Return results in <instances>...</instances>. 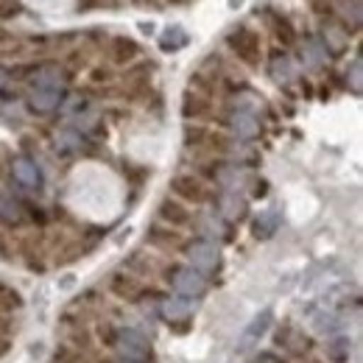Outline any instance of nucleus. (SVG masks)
Wrapping results in <instances>:
<instances>
[{"label": "nucleus", "mask_w": 363, "mask_h": 363, "mask_svg": "<svg viewBox=\"0 0 363 363\" xmlns=\"http://www.w3.org/2000/svg\"><path fill=\"white\" fill-rule=\"evenodd\" d=\"M14 14H20V3L17 0H0V20H9Z\"/></svg>", "instance_id": "26"}, {"label": "nucleus", "mask_w": 363, "mask_h": 363, "mask_svg": "<svg viewBox=\"0 0 363 363\" xmlns=\"http://www.w3.org/2000/svg\"><path fill=\"white\" fill-rule=\"evenodd\" d=\"M168 282H171V288L179 294L182 299H199L207 291L204 274H199L190 266H171L168 269Z\"/></svg>", "instance_id": "3"}, {"label": "nucleus", "mask_w": 363, "mask_h": 363, "mask_svg": "<svg viewBox=\"0 0 363 363\" xmlns=\"http://www.w3.org/2000/svg\"><path fill=\"white\" fill-rule=\"evenodd\" d=\"M160 316L165 318L168 324H187L190 316H193V305H190V299H182V296H174V299H162L160 302Z\"/></svg>", "instance_id": "11"}, {"label": "nucleus", "mask_w": 363, "mask_h": 363, "mask_svg": "<svg viewBox=\"0 0 363 363\" xmlns=\"http://www.w3.org/2000/svg\"><path fill=\"white\" fill-rule=\"evenodd\" d=\"M101 338L121 355V361H145L151 355V347L145 341L143 333H137L135 327H109L101 330Z\"/></svg>", "instance_id": "1"}, {"label": "nucleus", "mask_w": 363, "mask_h": 363, "mask_svg": "<svg viewBox=\"0 0 363 363\" xmlns=\"http://www.w3.org/2000/svg\"><path fill=\"white\" fill-rule=\"evenodd\" d=\"M157 216H160V221H165L168 227H187V224L193 221L187 204H182L179 199H165V201L160 204Z\"/></svg>", "instance_id": "12"}, {"label": "nucleus", "mask_w": 363, "mask_h": 363, "mask_svg": "<svg viewBox=\"0 0 363 363\" xmlns=\"http://www.w3.org/2000/svg\"><path fill=\"white\" fill-rule=\"evenodd\" d=\"M229 48L235 50V56L249 65V67H257L260 65V37L249 28H238L229 34Z\"/></svg>", "instance_id": "4"}, {"label": "nucleus", "mask_w": 363, "mask_h": 363, "mask_svg": "<svg viewBox=\"0 0 363 363\" xmlns=\"http://www.w3.org/2000/svg\"><path fill=\"white\" fill-rule=\"evenodd\" d=\"M352 358V341L347 335H338L327 344V361L333 363H347Z\"/></svg>", "instance_id": "18"}, {"label": "nucleus", "mask_w": 363, "mask_h": 363, "mask_svg": "<svg viewBox=\"0 0 363 363\" xmlns=\"http://www.w3.org/2000/svg\"><path fill=\"white\" fill-rule=\"evenodd\" d=\"M252 363H285V358L277 355V352H272V350H266V352H257Z\"/></svg>", "instance_id": "29"}, {"label": "nucleus", "mask_w": 363, "mask_h": 363, "mask_svg": "<svg viewBox=\"0 0 363 363\" xmlns=\"http://www.w3.org/2000/svg\"><path fill=\"white\" fill-rule=\"evenodd\" d=\"M263 101L255 95V92L243 90L240 95H235V101H232V112H249V115H255V109L260 106Z\"/></svg>", "instance_id": "22"}, {"label": "nucleus", "mask_w": 363, "mask_h": 363, "mask_svg": "<svg viewBox=\"0 0 363 363\" xmlns=\"http://www.w3.org/2000/svg\"><path fill=\"white\" fill-rule=\"evenodd\" d=\"M109 291L118 296V299H123V302H137L140 296H143V282L132 277V274L126 272H118L109 277Z\"/></svg>", "instance_id": "8"}, {"label": "nucleus", "mask_w": 363, "mask_h": 363, "mask_svg": "<svg viewBox=\"0 0 363 363\" xmlns=\"http://www.w3.org/2000/svg\"><path fill=\"white\" fill-rule=\"evenodd\" d=\"M109 53H112V59H115L118 65H123V62L137 59L140 48H137V43L135 40H129V37H115V40H112V48H109Z\"/></svg>", "instance_id": "17"}, {"label": "nucleus", "mask_w": 363, "mask_h": 363, "mask_svg": "<svg viewBox=\"0 0 363 363\" xmlns=\"http://www.w3.org/2000/svg\"><path fill=\"white\" fill-rule=\"evenodd\" d=\"M350 48V31H344L338 23H324L321 28V50L330 56H341Z\"/></svg>", "instance_id": "9"}, {"label": "nucleus", "mask_w": 363, "mask_h": 363, "mask_svg": "<svg viewBox=\"0 0 363 363\" xmlns=\"http://www.w3.org/2000/svg\"><path fill=\"white\" fill-rule=\"evenodd\" d=\"M62 101H65V90L31 87V92H28V106H31V112H37V115H50V112H56V109L62 106Z\"/></svg>", "instance_id": "7"}, {"label": "nucleus", "mask_w": 363, "mask_h": 363, "mask_svg": "<svg viewBox=\"0 0 363 363\" xmlns=\"http://www.w3.org/2000/svg\"><path fill=\"white\" fill-rule=\"evenodd\" d=\"M324 59H327V53L321 50V45H318V43H313V40H308V43H305V48H302V62H305L308 67H318Z\"/></svg>", "instance_id": "23"}, {"label": "nucleus", "mask_w": 363, "mask_h": 363, "mask_svg": "<svg viewBox=\"0 0 363 363\" xmlns=\"http://www.w3.org/2000/svg\"><path fill=\"white\" fill-rule=\"evenodd\" d=\"M31 87H50V90H65V73L59 70V65H43L34 70Z\"/></svg>", "instance_id": "13"}, {"label": "nucleus", "mask_w": 363, "mask_h": 363, "mask_svg": "<svg viewBox=\"0 0 363 363\" xmlns=\"http://www.w3.org/2000/svg\"><path fill=\"white\" fill-rule=\"evenodd\" d=\"M227 129L238 140H255L260 135V121L257 115H249V112H232L227 118Z\"/></svg>", "instance_id": "10"}, {"label": "nucleus", "mask_w": 363, "mask_h": 363, "mask_svg": "<svg viewBox=\"0 0 363 363\" xmlns=\"http://www.w3.org/2000/svg\"><path fill=\"white\" fill-rule=\"evenodd\" d=\"M272 318H274L272 311H263L260 316L255 318V321L246 327V333H243V347H246V344H252V341H257V338L272 327Z\"/></svg>", "instance_id": "20"}, {"label": "nucleus", "mask_w": 363, "mask_h": 363, "mask_svg": "<svg viewBox=\"0 0 363 363\" xmlns=\"http://www.w3.org/2000/svg\"><path fill=\"white\" fill-rule=\"evenodd\" d=\"M26 221V210L17 199L0 193V224H9V227H20Z\"/></svg>", "instance_id": "14"}, {"label": "nucleus", "mask_w": 363, "mask_h": 363, "mask_svg": "<svg viewBox=\"0 0 363 363\" xmlns=\"http://www.w3.org/2000/svg\"><path fill=\"white\" fill-rule=\"evenodd\" d=\"M9 171H11L14 182H17L20 187H26V190H37V193H40L43 184H45L43 168H40L37 160H31V157H14L11 165H9Z\"/></svg>", "instance_id": "6"}, {"label": "nucleus", "mask_w": 363, "mask_h": 363, "mask_svg": "<svg viewBox=\"0 0 363 363\" xmlns=\"http://www.w3.org/2000/svg\"><path fill=\"white\" fill-rule=\"evenodd\" d=\"M177 232H162V229H151V240L157 243V246H162V249H171L174 243H177Z\"/></svg>", "instance_id": "25"}, {"label": "nucleus", "mask_w": 363, "mask_h": 363, "mask_svg": "<svg viewBox=\"0 0 363 363\" xmlns=\"http://www.w3.org/2000/svg\"><path fill=\"white\" fill-rule=\"evenodd\" d=\"M277 40L279 43H294V31H291V26L285 20H277Z\"/></svg>", "instance_id": "27"}, {"label": "nucleus", "mask_w": 363, "mask_h": 363, "mask_svg": "<svg viewBox=\"0 0 363 363\" xmlns=\"http://www.w3.org/2000/svg\"><path fill=\"white\" fill-rule=\"evenodd\" d=\"M3 82H6V70L0 67V87H3Z\"/></svg>", "instance_id": "30"}, {"label": "nucleus", "mask_w": 363, "mask_h": 363, "mask_svg": "<svg viewBox=\"0 0 363 363\" xmlns=\"http://www.w3.org/2000/svg\"><path fill=\"white\" fill-rule=\"evenodd\" d=\"M269 70H272V79L274 82H279V84L288 82V79L294 76V65H291V59H288L285 53H277V56H274Z\"/></svg>", "instance_id": "21"}, {"label": "nucleus", "mask_w": 363, "mask_h": 363, "mask_svg": "<svg viewBox=\"0 0 363 363\" xmlns=\"http://www.w3.org/2000/svg\"><path fill=\"white\" fill-rule=\"evenodd\" d=\"M279 227V216L269 210V213H260L257 218H255V224H252V232H255V238H260V240H269L274 232Z\"/></svg>", "instance_id": "19"}, {"label": "nucleus", "mask_w": 363, "mask_h": 363, "mask_svg": "<svg viewBox=\"0 0 363 363\" xmlns=\"http://www.w3.org/2000/svg\"><path fill=\"white\" fill-rule=\"evenodd\" d=\"M171 193L174 199H179L182 204H204L207 201V184L193 177V174H177L171 179Z\"/></svg>", "instance_id": "5"}, {"label": "nucleus", "mask_w": 363, "mask_h": 363, "mask_svg": "<svg viewBox=\"0 0 363 363\" xmlns=\"http://www.w3.org/2000/svg\"><path fill=\"white\" fill-rule=\"evenodd\" d=\"M207 112H210L207 98H201L199 92H187V95H184V101H182V115H184L187 121H199V118H204Z\"/></svg>", "instance_id": "15"}, {"label": "nucleus", "mask_w": 363, "mask_h": 363, "mask_svg": "<svg viewBox=\"0 0 363 363\" xmlns=\"http://www.w3.org/2000/svg\"><path fill=\"white\" fill-rule=\"evenodd\" d=\"M347 84L352 87L355 95H361V90H363V62L361 59H355V62H352V67L347 70Z\"/></svg>", "instance_id": "24"}, {"label": "nucleus", "mask_w": 363, "mask_h": 363, "mask_svg": "<svg viewBox=\"0 0 363 363\" xmlns=\"http://www.w3.org/2000/svg\"><path fill=\"white\" fill-rule=\"evenodd\" d=\"M184 257H187V266L196 269L199 274H210L221 266V249L213 243V240H190L184 246Z\"/></svg>", "instance_id": "2"}, {"label": "nucleus", "mask_w": 363, "mask_h": 363, "mask_svg": "<svg viewBox=\"0 0 363 363\" xmlns=\"http://www.w3.org/2000/svg\"><path fill=\"white\" fill-rule=\"evenodd\" d=\"M224 207H227V210H224V216L235 218V216L240 213V207H243V204H240V201H235V193H227V196H224Z\"/></svg>", "instance_id": "28"}, {"label": "nucleus", "mask_w": 363, "mask_h": 363, "mask_svg": "<svg viewBox=\"0 0 363 363\" xmlns=\"http://www.w3.org/2000/svg\"><path fill=\"white\" fill-rule=\"evenodd\" d=\"M190 43V37H187V31L182 28V26H171V28H165V34L160 37V48L165 50V53H177L182 48Z\"/></svg>", "instance_id": "16"}]
</instances>
